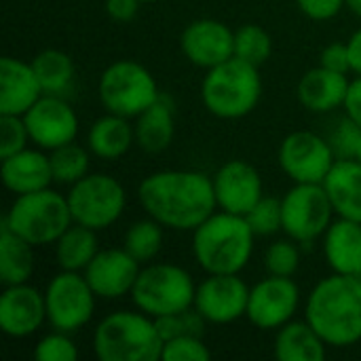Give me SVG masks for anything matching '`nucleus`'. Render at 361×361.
Here are the masks:
<instances>
[{
	"mask_svg": "<svg viewBox=\"0 0 361 361\" xmlns=\"http://www.w3.org/2000/svg\"><path fill=\"white\" fill-rule=\"evenodd\" d=\"M137 201L146 216L180 233H192L218 209L214 180L195 169H163L146 176L137 186Z\"/></svg>",
	"mask_w": 361,
	"mask_h": 361,
	"instance_id": "f257e3e1",
	"label": "nucleus"
},
{
	"mask_svg": "<svg viewBox=\"0 0 361 361\" xmlns=\"http://www.w3.org/2000/svg\"><path fill=\"white\" fill-rule=\"evenodd\" d=\"M305 319L332 349H349L361 341V281L332 273L307 296Z\"/></svg>",
	"mask_w": 361,
	"mask_h": 361,
	"instance_id": "f03ea898",
	"label": "nucleus"
},
{
	"mask_svg": "<svg viewBox=\"0 0 361 361\" xmlns=\"http://www.w3.org/2000/svg\"><path fill=\"white\" fill-rule=\"evenodd\" d=\"M254 239L245 216L216 209L192 231V256L207 275H239L252 260Z\"/></svg>",
	"mask_w": 361,
	"mask_h": 361,
	"instance_id": "7ed1b4c3",
	"label": "nucleus"
},
{
	"mask_svg": "<svg viewBox=\"0 0 361 361\" xmlns=\"http://www.w3.org/2000/svg\"><path fill=\"white\" fill-rule=\"evenodd\" d=\"M91 347L99 361H159L163 338L154 317L121 309L97 322Z\"/></svg>",
	"mask_w": 361,
	"mask_h": 361,
	"instance_id": "20e7f679",
	"label": "nucleus"
},
{
	"mask_svg": "<svg viewBox=\"0 0 361 361\" xmlns=\"http://www.w3.org/2000/svg\"><path fill=\"white\" fill-rule=\"evenodd\" d=\"M262 97V78L258 66L239 57L207 70L201 82V99L209 114L235 121L256 110Z\"/></svg>",
	"mask_w": 361,
	"mask_h": 361,
	"instance_id": "39448f33",
	"label": "nucleus"
},
{
	"mask_svg": "<svg viewBox=\"0 0 361 361\" xmlns=\"http://www.w3.org/2000/svg\"><path fill=\"white\" fill-rule=\"evenodd\" d=\"M2 224L34 247H42L55 243L74 220L68 197L49 186L15 197Z\"/></svg>",
	"mask_w": 361,
	"mask_h": 361,
	"instance_id": "423d86ee",
	"label": "nucleus"
},
{
	"mask_svg": "<svg viewBox=\"0 0 361 361\" xmlns=\"http://www.w3.org/2000/svg\"><path fill=\"white\" fill-rule=\"evenodd\" d=\"M195 292L197 283L192 275L180 264L148 262L135 279L131 300L135 309L159 319L190 309L195 305Z\"/></svg>",
	"mask_w": 361,
	"mask_h": 361,
	"instance_id": "0eeeda50",
	"label": "nucleus"
},
{
	"mask_svg": "<svg viewBox=\"0 0 361 361\" xmlns=\"http://www.w3.org/2000/svg\"><path fill=\"white\" fill-rule=\"evenodd\" d=\"M97 95L106 112L135 118L159 102L161 91L157 78L146 66L133 59H118L102 72Z\"/></svg>",
	"mask_w": 361,
	"mask_h": 361,
	"instance_id": "6e6552de",
	"label": "nucleus"
},
{
	"mask_svg": "<svg viewBox=\"0 0 361 361\" xmlns=\"http://www.w3.org/2000/svg\"><path fill=\"white\" fill-rule=\"evenodd\" d=\"M66 197L72 220L97 233L116 224L127 207L125 186L110 173H87Z\"/></svg>",
	"mask_w": 361,
	"mask_h": 361,
	"instance_id": "1a4fd4ad",
	"label": "nucleus"
},
{
	"mask_svg": "<svg viewBox=\"0 0 361 361\" xmlns=\"http://www.w3.org/2000/svg\"><path fill=\"white\" fill-rule=\"evenodd\" d=\"M95 302L97 294L89 286L85 273L59 269L44 288L47 324L53 330L74 334L93 319Z\"/></svg>",
	"mask_w": 361,
	"mask_h": 361,
	"instance_id": "9d476101",
	"label": "nucleus"
},
{
	"mask_svg": "<svg viewBox=\"0 0 361 361\" xmlns=\"http://www.w3.org/2000/svg\"><path fill=\"white\" fill-rule=\"evenodd\" d=\"M283 233L300 245L324 237L336 212L324 184H294L281 197Z\"/></svg>",
	"mask_w": 361,
	"mask_h": 361,
	"instance_id": "9b49d317",
	"label": "nucleus"
},
{
	"mask_svg": "<svg viewBox=\"0 0 361 361\" xmlns=\"http://www.w3.org/2000/svg\"><path fill=\"white\" fill-rule=\"evenodd\" d=\"M336 159L330 140L313 131L288 133L277 150L279 167L294 184H324Z\"/></svg>",
	"mask_w": 361,
	"mask_h": 361,
	"instance_id": "f8f14e48",
	"label": "nucleus"
},
{
	"mask_svg": "<svg viewBox=\"0 0 361 361\" xmlns=\"http://www.w3.org/2000/svg\"><path fill=\"white\" fill-rule=\"evenodd\" d=\"M300 300V288L292 277L267 275L250 288L245 317L254 328L262 332H277L281 326L296 317Z\"/></svg>",
	"mask_w": 361,
	"mask_h": 361,
	"instance_id": "ddd939ff",
	"label": "nucleus"
},
{
	"mask_svg": "<svg viewBox=\"0 0 361 361\" xmlns=\"http://www.w3.org/2000/svg\"><path fill=\"white\" fill-rule=\"evenodd\" d=\"M250 286L239 275H207L195 292V309L207 324L226 326L247 313Z\"/></svg>",
	"mask_w": 361,
	"mask_h": 361,
	"instance_id": "4468645a",
	"label": "nucleus"
},
{
	"mask_svg": "<svg viewBox=\"0 0 361 361\" xmlns=\"http://www.w3.org/2000/svg\"><path fill=\"white\" fill-rule=\"evenodd\" d=\"M23 121L32 144L47 152L76 142L78 116L61 95H42L23 114Z\"/></svg>",
	"mask_w": 361,
	"mask_h": 361,
	"instance_id": "2eb2a0df",
	"label": "nucleus"
},
{
	"mask_svg": "<svg viewBox=\"0 0 361 361\" xmlns=\"http://www.w3.org/2000/svg\"><path fill=\"white\" fill-rule=\"evenodd\" d=\"M180 49L192 66L212 70L235 57V30L220 19H195L182 30Z\"/></svg>",
	"mask_w": 361,
	"mask_h": 361,
	"instance_id": "dca6fc26",
	"label": "nucleus"
},
{
	"mask_svg": "<svg viewBox=\"0 0 361 361\" xmlns=\"http://www.w3.org/2000/svg\"><path fill=\"white\" fill-rule=\"evenodd\" d=\"M47 324L44 292L27 283L4 286L0 294V330L8 338H27Z\"/></svg>",
	"mask_w": 361,
	"mask_h": 361,
	"instance_id": "f3484780",
	"label": "nucleus"
},
{
	"mask_svg": "<svg viewBox=\"0 0 361 361\" xmlns=\"http://www.w3.org/2000/svg\"><path fill=\"white\" fill-rule=\"evenodd\" d=\"M214 192L218 209L245 216L262 197H264V184L260 178V171L241 159H233L224 163L214 173Z\"/></svg>",
	"mask_w": 361,
	"mask_h": 361,
	"instance_id": "a211bd4d",
	"label": "nucleus"
},
{
	"mask_svg": "<svg viewBox=\"0 0 361 361\" xmlns=\"http://www.w3.org/2000/svg\"><path fill=\"white\" fill-rule=\"evenodd\" d=\"M140 271L142 264L125 247H106L99 250L85 269V277L97 298L118 300L123 296H131Z\"/></svg>",
	"mask_w": 361,
	"mask_h": 361,
	"instance_id": "6ab92c4d",
	"label": "nucleus"
},
{
	"mask_svg": "<svg viewBox=\"0 0 361 361\" xmlns=\"http://www.w3.org/2000/svg\"><path fill=\"white\" fill-rule=\"evenodd\" d=\"M42 87L30 61L2 57L0 61V114L23 116L40 97Z\"/></svg>",
	"mask_w": 361,
	"mask_h": 361,
	"instance_id": "aec40b11",
	"label": "nucleus"
},
{
	"mask_svg": "<svg viewBox=\"0 0 361 361\" xmlns=\"http://www.w3.org/2000/svg\"><path fill=\"white\" fill-rule=\"evenodd\" d=\"M351 80L347 74L332 72L324 66H315L302 74L296 87V97L302 108L315 114H328L336 108H345Z\"/></svg>",
	"mask_w": 361,
	"mask_h": 361,
	"instance_id": "412c9836",
	"label": "nucleus"
},
{
	"mask_svg": "<svg viewBox=\"0 0 361 361\" xmlns=\"http://www.w3.org/2000/svg\"><path fill=\"white\" fill-rule=\"evenodd\" d=\"M0 176L8 192L15 197L49 188L53 184V171L49 154L42 148H23L2 159Z\"/></svg>",
	"mask_w": 361,
	"mask_h": 361,
	"instance_id": "4be33fe9",
	"label": "nucleus"
},
{
	"mask_svg": "<svg viewBox=\"0 0 361 361\" xmlns=\"http://www.w3.org/2000/svg\"><path fill=\"white\" fill-rule=\"evenodd\" d=\"M322 239L332 273L355 277L361 271V222L336 216Z\"/></svg>",
	"mask_w": 361,
	"mask_h": 361,
	"instance_id": "5701e85b",
	"label": "nucleus"
},
{
	"mask_svg": "<svg viewBox=\"0 0 361 361\" xmlns=\"http://www.w3.org/2000/svg\"><path fill=\"white\" fill-rule=\"evenodd\" d=\"M324 188L338 218L361 222V163L336 159L324 180Z\"/></svg>",
	"mask_w": 361,
	"mask_h": 361,
	"instance_id": "b1692460",
	"label": "nucleus"
},
{
	"mask_svg": "<svg viewBox=\"0 0 361 361\" xmlns=\"http://www.w3.org/2000/svg\"><path fill=\"white\" fill-rule=\"evenodd\" d=\"M135 144V127L131 118L106 112L95 118L87 133V148L93 157L102 161H118L123 159L131 146Z\"/></svg>",
	"mask_w": 361,
	"mask_h": 361,
	"instance_id": "393cba45",
	"label": "nucleus"
},
{
	"mask_svg": "<svg viewBox=\"0 0 361 361\" xmlns=\"http://www.w3.org/2000/svg\"><path fill=\"white\" fill-rule=\"evenodd\" d=\"M273 349L279 361H324L328 345L307 319H292L277 330Z\"/></svg>",
	"mask_w": 361,
	"mask_h": 361,
	"instance_id": "a878e982",
	"label": "nucleus"
},
{
	"mask_svg": "<svg viewBox=\"0 0 361 361\" xmlns=\"http://www.w3.org/2000/svg\"><path fill=\"white\" fill-rule=\"evenodd\" d=\"M135 144L148 152L159 154L167 150L173 142L176 118L171 104L161 95L150 108H146L140 116H135Z\"/></svg>",
	"mask_w": 361,
	"mask_h": 361,
	"instance_id": "bb28decb",
	"label": "nucleus"
},
{
	"mask_svg": "<svg viewBox=\"0 0 361 361\" xmlns=\"http://www.w3.org/2000/svg\"><path fill=\"white\" fill-rule=\"evenodd\" d=\"M36 269L34 245L15 235L4 224L0 226V281L2 286L27 283Z\"/></svg>",
	"mask_w": 361,
	"mask_h": 361,
	"instance_id": "cd10ccee",
	"label": "nucleus"
},
{
	"mask_svg": "<svg viewBox=\"0 0 361 361\" xmlns=\"http://www.w3.org/2000/svg\"><path fill=\"white\" fill-rule=\"evenodd\" d=\"M53 245H55L57 267L63 271H78V273H85V269L99 252L97 231L76 222L68 226L66 233Z\"/></svg>",
	"mask_w": 361,
	"mask_h": 361,
	"instance_id": "c85d7f7f",
	"label": "nucleus"
},
{
	"mask_svg": "<svg viewBox=\"0 0 361 361\" xmlns=\"http://www.w3.org/2000/svg\"><path fill=\"white\" fill-rule=\"evenodd\" d=\"M44 95H66L76 78L72 57L61 49H44L30 61Z\"/></svg>",
	"mask_w": 361,
	"mask_h": 361,
	"instance_id": "c756f323",
	"label": "nucleus"
},
{
	"mask_svg": "<svg viewBox=\"0 0 361 361\" xmlns=\"http://www.w3.org/2000/svg\"><path fill=\"white\" fill-rule=\"evenodd\" d=\"M163 241H165V226L159 224L154 218L146 216V218L129 224L125 239H123V247L140 264H148L163 250Z\"/></svg>",
	"mask_w": 361,
	"mask_h": 361,
	"instance_id": "7c9ffc66",
	"label": "nucleus"
},
{
	"mask_svg": "<svg viewBox=\"0 0 361 361\" xmlns=\"http://www.w3.org/2000/svg\"><path fill=\"white\" fill-rule=\"evenodd\" d=\"M91 150L70 142L63 144L55 150L49 152V161H51V171H53V182L61 184V186H72L78 180H82L89 173V159Z\"/></svg>",
	"mask_w": 361,
	"mask_h": 361,
	"instance_id": "2f4dec72",
	"label": "nucleus"
},
{
	"mask_svg": "<svg viewBox=\"0 0 361 361\" xmlns=\"http://www.w3.org/2000/svg\"><path fill=\"white\" fill-rule=\"evenodd\" d=\"M273 53V38L271 34L258 25V23H245L239 30H235V57L262 66Z\"/></svg>",
	"mask_w": 361,
	"mask_h": 361,
	"instance_id": "473e14b6",
	"label": "nucleus"
},
{
	"mask_svg": "<svg viewBox=\"0 0 361 361\" xmlns=\"http://www.w3.org/2000/svg\"><path fill=\"white\" fill-rule=\"evenodd\" d=\"M300 243L294 239L286 237L275 243H271L264 252L262 264L267 275H277V277H294L296 271L300 269Z\"/></svg>",
	"mask_w": 361,
	"mask_h": 361,
	"instance_id": "72a5a7b5",
	"label": "nucleus"
},
{
	"mask_svg": "<svg viewBox=\"0 0 361 361\" xmlns=\"http://www.w3.org/2000/svg\"><path fill=\"white\" fill-rule=\"evenodd\" d=\"M247 224L252 226L256 237H271L279 231H283V209L281 199L275 197H262L247 214Z\"/></svg>",
	"mask_w": 361,
	"mask_h": 361,
	"instance_id": "f704fd0d",
	"label": "nucleus"
},
{
	"mask_svg": "<svg viewBox=\"0 0 361 361\" xmlns=\"http://www.w3.org/2000/svg\"><path fill=\"white\" fill-rule=\"evenodd\" d=\"M205 324L207 322L201 317V313L195 307L157 319V328H159L163 343L169 338H178V336H203Z\"/></svg>",
	"mask_w": 361,
	"mask_h": 361,
	"instance_id": "c9c22d12",
	"label": "nucleus"
},
{
	"mask_svg": "<svg viewBox=\"0 0 361 361\" xmlns=\"http://www.w3.org/2000/svg\"><path fill=\"white\" fill-rule=\"evenodd\" d=\"M34 357L38 361H76L78 347L70 336V332L53 330L36 343Z\"/></svg>",
	"mask_w": 361,
	"mask_h": 361,
	"instance_id": "e433bc0d",
	"label": "nucleus"
},
{
	"mask_svg": "<svg viewBox=\"0 0 361 361\" xmlns=\"http://www.w3.org/2000/svg\"><path fill=\"white\" fill-rule=\"evenodd\" d=\"M212 357L203 336H178L163 343L161 361H207Z\"/></svg>",
	"mask_w": 361,
	"mask_h": 361,
	"instance_id": "4c0bfd02",
	"label": "nucleus"
},
{
	"mask_svg": "<svg viewBox=\"0 0 361 361\" xmlns=\"http://www.w3.org/2000/svg\"><path fill=\"white\" fill-rule=\"evenodd\" d=\"M30 133L23 116L17 114H0V159H6L30 144Z\"/></svg>",
	"mask_w": 361,
	"mask_h": 361,
	"instance_id": "58836bf2",
	"label": "nucleus"
},
{
	"mask_svg": "<svg viewBox=\"0 0 361 361\" xmlns=\"http://www.w3.org/2000/svg\"><path fill=\"white\" fill-rule=\"evenodd\" d=\"M361 137V127L345 114V118L338 123V127L332 131L330 135V144L336 152L338 159H353L355 157V150H357V144H360Z\"/></svg>",
	"mask_w": 361,
	"mask_h": 361,
	"instance_id": "ea45409f",
	"label": "nucleus"
},
{
	"mask_svg": "<svg viewBox=\"0 0 361 361\" xmlns=\"http://www.w3.org/2000/svg\"><path fill=\"white\" fill-rule=\"evenodd\" d=\"M302 15H307L313 21H328L334 19L345 6V0H296Z\"/></svg>",
	"mask_w": 361,
	"mask_h": 361,
	"instance_id": "a19ab883",
	"label": "nucleus"
},
{
	"mask_svg": "<svg viewBox=\"0 0 361 361\" xmlns=\"http://www.w3.org/2000/svg\"><path fill=\"white\" fill-rule=\"evenodd\" d=\"M319 66L332 70V72H341V74H351V55H349V47L347 42H332L328 44L322 55H319Z\"/></svg>",
	"mask_w": 361,
	"mask_h": 361,
	"instance_id": "79ce46f5",
	"label": "nucleus"
},
{
	"mask_svg": "<svg viewBox=\"0 0 361 361\" xmlns=\"http://www.w3.org/2000/svg\"><path fill=\"white\" fill-rule=\"evenodd\" d=\"M140 0H106V13L116 23H129L137 17Z\"/></svg>",
	"mask_w": 361,
	"mask_h": 361,
	"instance_id": "37998d69",
	"label": "nucleus"
},
{
	"mask_svg": "<svg viewBox=\"0 0 361 361\" xmlns=\"http://www.w3.org/2000/svg\"><path fill=\"white\" fill-rule=\"evenodd\" d=\"M345 114L361 127V76H355L351 80V87L345 99Z\"/></svg>",
	"mask_w": 361,
	"mask_h": 361,
	"instance_id": "c03bdc74",
	"label": "nucleus"
},
{
	"mask_svg": "<svg viewBox=\"0 0 361 361\" xmlns=\"http://www.w3.org/2000/svg\"><path fill=\"white\" fill-rule=\"evenodd\" d=\"M349 55H351V72L355 76H361V27H357L351 38L347 40Z\"/></svg>",
	"mask_w": 361,
	"mask_h": 361,
	"instance_id": "a18cd8bd",
	"label": "nucleus"
},
{
	"mask_svg": "<svg viewBox=\"0 0 361 361\" xmlns=\"http://www.w3.org/2000/svg\"><path fill=\"white\" fill-rule=\"evenodd\" d=\"M345 2H347V8H349L353 15L361 17V0H345Z\"/></svg>",
	"mask_w": 361,
	"mask_h": 361,
	"instance_id": "49530a36",
	"label": "nucleus"
},
{
	"mask_svg": "<svg viewBox=\"0 0 361 361\" xmlns=\"http://www.w3.org/2000/svg\"><path fill=\"white\" fill-rule=\"evenodd\" d=\"M353 159L361 163V137H360V144H357V150H355V157H353Z\"/></svg>",
	"mask_w": 361,
	"mask_h": 361,
	"instance_id": "de8ad7c7",
	"label": "nucleus"
},
{
	"mask_svg": "<svg viewBox=\"0 0 361 361\" xmlns=\"http://www.w3.org/2000/svg\"><path fill=\"white\" fill-rule=\"evenodd\" d=\"M140 2H159V0H140Z\"/></svg>",
	"mask_w": 361,
	"mask_h": 361,
	"instance_id": "09e8293b",
	"label": "nucleus"
},
{
	"mask_svg": "<svg viewBox=\"0 0 361 361\" xmlns=\"http://www.w3.org/2000/svg\"><path fill=\"white\" fill-rule=\"evenodd\" d=\"M355 277H357V279H360V281H361V271H360V273H357V275H355Z\"/></svg>",
	"mask_w": 361,
	"mask_h": 361,
	"instance_id": "8fccbe9b",
	"label": "nucleus"
}]
</instances>
